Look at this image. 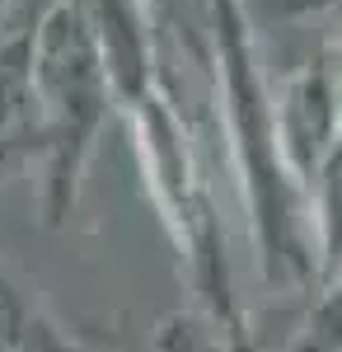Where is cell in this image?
Here are the masks:
<instances>
[{
    "mask_svg": "<svg viewBox=\"0 0 342 352\" xmlns=\"http://www.w3.org/2000/svg\"><path fill=\"white\" fill-rule=\"evenodd\" d=\"M99 14H108V24L127 19L132 5L127 0H94ZM108 56H113V76L122 89H136L141 85V33L136 28H108Z\"/></svg>",
    "mask_w": 342,
    "mask_h": 352,
    "instance_id": "cell-1",
    "label": "cell"
}]
</instances>
